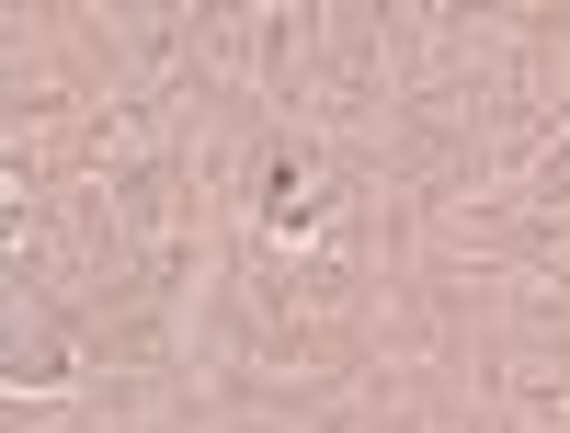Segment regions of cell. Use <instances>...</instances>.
Returning <instances> with one entry per match:
<instances>
[{
  "label": "cell",
  "instance_id": "6da1fadb",
  "mask_svg": "<svg viewBox=\"0 0 570 433\" xmlns=\"http://www.w3.org/2000/svg\"><path fill=\"white\" fill-rule=\"evenodd\" d=\"M0 365H12V376H58V365H69L58 319H46L35 297H0Z\"/></svg>",
  "mask_w": 570,
  "mask_h": 433
},
{
  "label": "cell",
  "instance_id": "7a4b0ae2",
  "mask_svg": "<svg viewBox=\"0 0 570 433\" xmlns=\"http://www.w3.org/2000/svg\"><path fill=\"white\" fill-rule=\"evenodd\" d=\"M548 183H559V195H570V149H559V160H548Z\"/></svg>",
  "mask_w": 570,
  "mask_h": 433
}]
</instances>
